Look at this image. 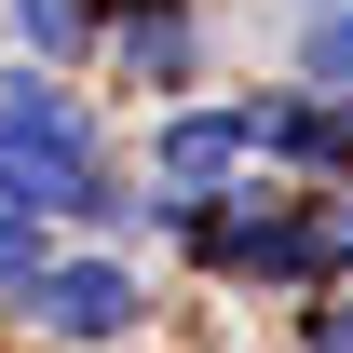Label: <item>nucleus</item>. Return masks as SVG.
<instances>
[{
    "label": "nucleus",
    "instance_id": "f257e3e1",
    "mask_svg": "<svg viewBox=\"0 0 353 353\" xmlns=\"http://www.w3.org/2000/svg\"><path fill=\"white\" fill-rule=\"evenodd\" d=\"M0 204L41 218H109V150L54 82H0Z\"/></svg>",
    "mask_w": 353,
    "mask_h": 353
},
{
    "label": "nucleus",
    "instance_id": "f03ea898",
    "mask_svg": "<svg viewBox=\"0 0 353 353\" xmlns=\"http://www.w3.org/2000/svg\"><path fill=\"white\" fill-rule=\"evenodd\" d=\"M28 312H41L54 340H123L136 312V272H109V259H68V272H41V285H28Z\"/></svg>",
    "mask_w": 353,
    "mask_h": 353
},
{
    "label": "nucleus",
    "instance_id": "7ed1b4c3",
    "mask_svg": "<svg viewBox=\"0 0 353 353\" xmlns=\"http://www.w3.org/2000/svg\"><path fill=\"white\" fill-rule=\"evenodd\" d=\"M259 150V109H204V123H176L163 136V190H204L218 163H245Z\"/></svg>",
    "mask_w": 353,
    "mask_h": 353
},
{
    "label": "nucleus",
    "instance_id": "20e7f679",
    "mask_svg": "<svg viewBox=\"0 0 353 353\" xmlns=\"http://www.w3.org/2000/svg\"><path fill=\"white\" fill-rule=\"evenodd\" d=\"M259 150H285V163H340V150H353V95H340V109H259Z\"/></svg>",
    "mask_w": 353,
    "mask_h": 353
},
{
    "label": "nucleus",
    "instance_id": "39448f33",
    "mask_svg": "<svg viewBox=\"0 0 353 353\" xmlns=\"http://www.w3.org/2000/svg\"><path fill=\"white\" fill-rule=\"evenodd\" d=\"M41 204H0V285H14V299H28V285H41Z\"/></svg>",
    "mask_w": 353,
    "mask_h": 353
},
{
    "label": "nucleus",
    "instance_id": "423d86ee",
    "mask_svg": "<svg viewBox=\"0 0 353 353\" xmlns=\"http://www.w3.org/2000/svg\"><path fill=\"white\" fill-rule=\"evenodd\" d=\"M123 41H136V68H163V82H176V68H190V28H176V14H136Z\"/></svg>",
    "mask_w": 353,
    "mask_h": 353
},
{
    "label": "nucleus",
    "instance_id": "0eeeda50",
    "mask_svg": "<svg viewBox=\"0 0 353 353\" xmlns=\"http://www.w3.org/2000/svg\"><path fill=\"white\" fill-rule=\"evenodd\" d=\"M14 28H28L41 54H68V41H82V0H14Z\"/></svg>",
    "mask_w": 353,
    "mask_h": 353
},
{
    "label": "nucleus",
    "instance_id": "6e6552de",
    "mask_svg": "<svg viewBox=\"0 0 353 353\" xmlns=\"http://www.w3.org/2000/svg\"><path fill=\"white\" fill-rule=\"evenodd\" d=\"M312 82H340V95H353V0L326 14V28H312Z\"/></svg>",
    "mask_w": 353,
    "mask_h": 353
},
{
    "label": "nucleus",
    "instance_id": "1a4fd4ad",
    "mask_svg": "<svg viewBox=\"0 0 353 353\" xmlns=\"http://www.w3.org/2000/svg\"><path fill=\"white\" fill-rule=\"evenodd\" d=\"M326 259H353V190H340V204H326Z\"/></svg>",
    "mask_w": 353,
    "mask_h": 353
}]
</instances>
